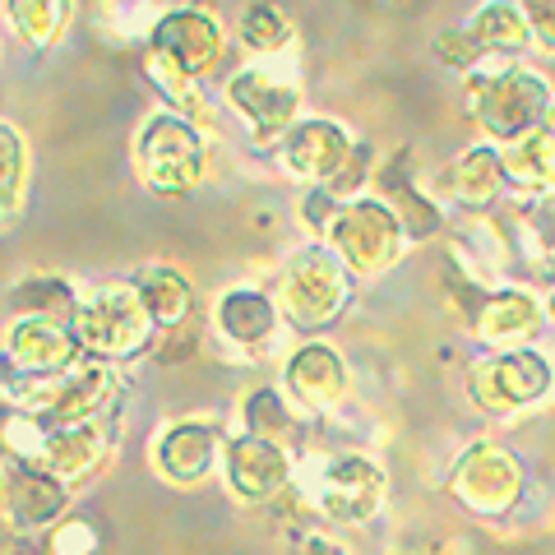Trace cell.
Instances as JSON below:
<instances>
[{"mask_svg":"<svg viewBox=\"0 0 555 555\" xmlns=\"http://www.w3.org/2000/svg\"><path fill=\"white\" fill-rule=\"evenodd\" d=\"M222 449H228V436L214 416H177L167 422L149 444L153 473L171 486H199L214 473H222Z\"/></svg>","mask_w":555,"mask_h":555,"instance_id":"cell-16","label":"cell"},{"mask_svg":"<svg viewBox=\"0 0 555 555\" xmlns=\"http://www.w3.org/2000/svg\"><path fill=\"white\" fill-rule=\"evenodd\" d=\"M222 102L228 112L250 130V144L278 149L283 134L306 116L301 112V69L297 56H264V61H241L228 83H222Z\"/></svg>","mask_w":555,"mask_h":555,"instance_id":"cell-4","label":"cell"},{"mask_svg":"<svg viewBox=\"0 0 555 555\" xmlns=\"http://www.w3.org/2000/svg\"><path fill=\"white\" fill-rule=\"evenodd\" d=\"M130 167L149 195L190 199L195 190H204L208 171H214L208 126H199V120H190L181 112L153 107L130 139Z\"/></svg>","mask_w":555,"mask_h":555,"instance_id":"cell-2","label":"cell"},{"mask_svg":"<svg viewBox=\"0 0 555 555\" xmlns=\"http://www.w3.org/2000/svg\"><path fill=\"white\" fill-rule=\"evenodd\" d=\"M283 310H278V297L269 287L255 283H232L218 292L214 301V334L222 347H232L241 357H264L273 352L278 328H283Z\"/></svg>","mask_w":555,"mask_h":555,"instance_id":"cell-19","label":"cell"},{"mask_svg":"<svg viewBox=\"0 0 555 555\" xmlns=\"http://www.w3.org/2000/svg\"><path fill=\"white\" fill-rule=\"evenodd\" d=\"M546 315L555 320V278H551V287H546Z\"/></svg>","mask_w":555,"mask_h":555,"instance_id":"cell-37","label":"cell"},{"mask_svg":"<svg viewBox=\"0 0 555 555\" xmlns=\"http://www.w3.org/2000/svg\"><path fill=\"white\" fill-rule=\"evenodd\" d=\"M463 33L486 61H528V51H537V38L524 10H518V0H481L473 20L463 24Z\"/></svg>","mask_w":555,"mask_h":555,"instance_id":"cell-25","label":"cell"},{"mask_svg":"<svg viewBox=\"0 0 555 555\" xmlns=\"http://www.w3.org/2000/svg\"><path fill=\"white\" fill-rule=\"evenodd\" d=\"M555 83L528 61H486L463 75V116L495 149H514L546 126Z\"/></svg>","mask_w":555,"mask_h":555,"instance_id":"cell-1","label":"cell"},{"mask_svg":"<svg viewBox=\"0 0 555 555\" xmlns=\"http://www.w3.org/2000/svg\"><path fill=\"white\" fill-rule=\"evenodd\" d=\"M551 357H555V352H551Z\"/></svg>","mask_w":555,"mask_h":555,"instance_id":"cell-38","label":"cell"},{"mask_svg":"<svg viewBox=\"0 0 555 555\" xmlns=\"http://www.w3.org/2000/svg\"><path fill=\"white\" fill-rule=\"evenodd\" d=\"M463 320L481 352H518V347H537L551 315L546 297H537L524 283H477L473 301H463Z\"/></svg>","mask_w":555,"mask_h":555,"instance_id":"cell-11","label":"cell"},{"mask_svg":"<svg viewBox=\"0 0 555 555\" xmlns=\"http://www.w3.org/2000/svg\"><path fill=\"white\" fill-rule=\"evenodd\" d=\"M467 398L486 416H524L555 398V357L537 347L518 352H481L467 361Z\"/></svg>","mask_w":555,"mask_h":555,"instance_id":"cell-5","label":"cell"},{"mask_svg":"<svg viewBox=\"0 0 555 555\" xmlns=\"http://www.w3.org/2000/svg\"><path fill=\"white\" fill-rule=\"evenodd\" d=\"M542 139H546V149H551V163H555V107H551L546 126H542Z\"/></svg>","mask_w":555,"mask_h":555,"instance_id":"cell-36","label":"cell"},{"mask_svg":"<svg viewBox=\"0 0 555 555\" xmlns=\"http://www.w3.org/2000/svg\"><path fill=\"white\" fill-rule=\"evenodd\" d=\"M366 149L357 139L352 126H343L338 116H301L297 126L283 134V144L273 149V163L287 181H297L301 190H315V185H334L347 167L357 163V153Z\"/></svg>","mask_w":555,"mask_h":555,"instance_id":"cell-10","label":"cell"},{"mask_svg":"<svg viewBox=\"0 0 555 555\" xmlns=\"http://www.w3.org/2000/svg\"><path fill=\"white\" fill-rule=\"evenodd\" d=\"M518 10H524V20L532 28L537 51L555 56V0H518Z\"/></svg>","mask_w":555,"mask_h":555,"instance_id":"cell-34","label":"cell"},{"mask_svg":"<svg viewBox=\"0 0 555 555\" xmlns=\"http://www.w3.org/2000/svg\"><path fill=\"white\" fill-rule=\"evenodd\" d=\"M144 75H149L153 89H158L167 112H181V116H190V120H199V126L214 130V112H208V98L199 93V79H185L181 69L163 65L158 56H149V51H144Z\"/></svg>","mask_w":555,"mask_h":555,"instance_id":"cell-32","label":"cell"},{"mask_svg":"<svg viewBox=\"0 0 555 555\" xmlns=\"http://www.w3.org/2000/svg\"><path fill=\"white\" fill-rule=\"evenodd\" d=\"M273 297H278L287 328H297L306 338H320L324 328H334L347 315V306L357 297V278L324 241H301L278 264Z\"/></svg>","mask_w":555,"mask_h":555,"instance_id":"cell-3","label":"cell"},{"mask_svg":"<svg viewBox=\"0 0 555 555\" xmlns=\"http://www.w3.org/2000/svg\"><path fill=\"white\" fill-rule=\"evenodd\" d=\"M500 199H509L505 149L477 139L444 167V204H459L463 214H491Z\"/></svg>","mask_w":555,"mask_h":555,"instance_id":"cell-22","label":"cell"},{"mask_svg":"<svg viewBox=\"0 0 555 555\" xmlns=\"http://www.w3.org/2000/svg\"><path fill=\"white\" fill-rule=\"evenodd\" d=\"M47 551L51 555H93L98 551V528L89 518H65L47 532Z\"/></svg>","mask_w":555,"mask_h":555,"instance_id":"cell-33","label":"cell"},{"mask_svg":"<svg viewBox=\"0 0 555 555\" xmlns=\"http://www.w3.org/2000/svg\"><path fill=\"white\" fill-rule=\"evenodd\" d=\"M0 347H5L10 389L47 385V379L75 371L83 361V343L75 334V324H61V320H10Z\"/></svg>","mask_w":555,"mask_h":555,"instance_id":"cell-13","label":"cell"},{"mask_svg":"<svg viewBox=\"0 0 555 555\" xmlns=\"http://www.w3.org/2000/svg\"><path fill=\"white\" fill-rule=\"evenodd\" d=\"M292 481H297V463H292L287 444L246 436V430L228 436V449H222V486H228V495L236 505H269V500L292 491Z\"/></svg>","mask_w":555,"mask_h":555,"instance_id":"cell-15","label":"cell"},{"mask_svg":"<svg viewBox=\"0 0 555 555\" xmlns=\"http://www.w3.org/2000/svg\"><path fill=\"white\" fill-rule=\"evenodd\" d=\"M144 51L158 56L163 65L181 69L185 79L204 83L222 65V56H228V28H222L218 14L204 10V5H171L163 14V24L153 28Z\"/></svg>","mask_w":555,"mask_h":555,"instance_id":"cell-14","label":"cell"},{"mask_svg":"<svg viewBox=\"0 0 555 555\" xmlns=\"http://www.w3.org/2000/svg\"><path fill=\"white\" fill-rule=\"evenodd\" d=\"M283 389L310 416L334 412L352 393V366L328 338H301L283 357Z\"/></svg>","mask_w":555,"mask_h":555,"instance_id":"cell-18","label":"cell"},{"mask_svg":"<svg viewBox=\"0 0 555 555\" xmlns=\"http://www.w3.org/2000/svg\"><path fill=\"white\" fill-rule=\"evenodd\" d=\"M79 301H83V292L75 287V278L51 273V269L20 273L5 287L10 320H61V324H75Z\"/></svg>","mask_w":555,"mask_h":555,"instance_id":"cell-24","label":"cell"},{"mask_svg":"<svg viewBox=\"0 0 555 555\" xmlns=\"http://www.w3.org/2000/svg\"><path fill=\"white\" fill-rule=\"evenodd\" d=\"M297 416H301V408L278 385H255V389H246V398H241V430H246V436H259V440L287 444L297 436Z\"/></svg>","mask_w":555,"mask_h":555,"instance_id":"cell-30","label":"cell"},{"mask_svg":"<svg viewBox=\"0 0 555 555\" xmlns=\"http://www.w3.org/2000/svg\"><path fill=\"white\" fill-rule=\"evenodd\" d=\"M130 287L139 292V301H144L153 324H158V334H181L190 315H195V283L171 259H144L130 273Z\"/></svg>","mask_w":555,"mask_h":555,"instance_id":"cell-23","label":"cell"},{"mask_svg":"<svg viewBox=\"0 0 555 555\" xmlns=\"http://www.w3.org/2000/svg\"><path fill=\"white\" fill-rule=\"evenodd\" d=\"M75 24V0H5V28L28 51H56Z\"/></svg>","mask_w":555,"mask_h":555,"instance_id":"cell-28","label":"cell"},{"mask_svg":"<svg viewBox=\"0 0 555 555\" xmlns=\"http://www.w3.org/2000/svg\"><path fill=\"white\" fill-rule=\"evenodd\" d=\"M524 486H528L524 463L500 440L463 444V454L449 467V495L467 514H481V518H505L524 500Z\"/></svg>","mask_w":555,"mask_h":555,"instance_id":"cell-12","label":"cell"},{"mask_svg":"<svg viewBox=\"0 0 555 555\" xmlns=\"http://www.w3.org/2000/svg\"><path fill=\"white\" fill-rule=\"evenodd\" d=\"M324 246L334 250L347 269H352V278L375 283V278H385L389 269L403 264L412 241H408L403 222H398V214L385 199L379 195H357V199H347L338 208L334 222H328Z\"/></svg>","mask_w":555,"mask_h":555,"instance_id":"cell-8","label":"cell"},{"mask_svg":"<svg viewBox=\"0 0 555 555\" xmlns=\"http://www.w3.org/2000/svg\"><path fill=\"white\" fill-rule=\"evenodd\" d=\"M292 555H347L338 542H328L320 532H301L297 542H292Z\"/></svg>","mask_w":555,"mask_h":555,"instance_id":"cell-35","label":"cell"},{"mask_svg":"<svg viewBox=\"0 0 555 555\" xmlns=\"http://www.w3.org/2000/svg\"><path fill=\"white\" fill-rule=\"evenodd\" d=\"M171 10V0H98L93 24L107 42L120 47H149L153 28L163 24V14Z\"/></svg>","mask_w":555,"mask_h":555,"instance_id":"cell-29","label":"cell"},{"mask_svg":"<svg viewBox=\"0 0 555 555\" xmlns=\"http://www.w3.org/2000/svg\"><path fill=\"white\" fill-rule=\"evenodd\" d=\"M310 509L338 528H361L385 509L389 500V473L361 449H338L310 463L306 473Z\"/></svg>","mask_w":555,"mask_h":555,"instance_id":"cell-7","label":"cell"},{"mask_svg":"<svg viewBox=\"0 0 555 555\" xmlns=\"http://www.w3.org/2000/svg\"><path fill=\"white\" fill-rule=\"evenodd\" d=\"M236 47L246 51L250 61L297 51V24H292V10L283 5V0H250L236 20Z\"/></svg>","mask_w":555,"mask_h":555,"instance_id":"cell-27","label":"cell"},{"mask_svg":"<svg viewBox=\"0 0 555 555\" xmlns=\"http://www.w3.org/2000/svg\"><path fill=\"white\" fill-rule=\"evenodd\" d=\"M0 486H5V518H10V528H20V532H51L56 524H65L69 486L56 473H47L42 463L5 454Z\"/></svg>","mask_w":555,"mask_h":555,"instance_id":"cell-20","label":"cell"},{"mask_svg":"<svg viewBox=\"0 0 555 555\" xmlns=\"http://www.w3.org/2000/svg\"><path fill=\"white\" fill-rule=\"evenodd\" d=\"M509 222L524 255L555 278V185H542L532 195H509Z\"/></svg>","mask_w":555,"mask_h":555,"instance_id":"cell-26","label":"cell"},{"mask_svg":"<svg viewBox=\"0 0 555 555\" xmlns=\"http://www.w3.org/2000/svg\"><path fill=\"white\" fill-rule=\"evenodd\" d=\"M28 171H33L28 139L20 126H14V116H5L0 120V218H5V228H14V218L24 214Z\"/></svg>","mask_w":555,"mask_h":555,"instance_id":"cell-31","label":"cell"},{"mask_svg":"<svg viewBox=\"0 0 555 555\" xmlns=\"http://www.w3.org/2000/svg\"><path fill=\"white\" fill-rule=\"evenodd\" d=\"M75 334L83 343V357L120 366V361H134L149 352L153 338H158V324H153V315L126 278V283H98L83 292Z\"/></svg>","mask_w":555,"mask_h":555,"instance_id":"cell-6","label":"cell"},{"mask_svg":"<svg viewBox=\"0 0 555 555\" xmlns=\"http://www.w3.org/2000/svg\"><path fill=\"white\" fill-rule=\"evenodd\" d=\"M116 403H120V371L93 357H83L75 371L47 379V385L10 389V408L28 412L42 430L98 422V416H112Z\"/></svg>","mask_w":555,"mask_h":555,"instance_id":"cell-9","label":"cell"},{"mask_svg":"<svg viewBox=\"0 0 555 555\" xmlns=\"http://www.w3.org/2000/svg\"><path fill=\"white\" fill-rule=\"evenodd\" d=\"M112 449H116V412L112 416H98V422L42 430L33 463H42L47 473H56L65 486H75L83 477L102 473V463L112 459Z\"/></svg>","mask_w":555,"mask_h":555,"instance_id":"cell-21","label":"cell"},{"mask_svg":"<svg viewBox=\"0 0 555 555\" xmlns=\"http://www.w3.org/2000/svg\"><path fill=\"white\" fill-rule=\"evenodd\" d=\"M371 195L385 199L398 222H403L408 241H430L449 228V214H444V199L430 195L426 181H422V167H416V149L403 144L393 149L389 158L375 163V181H371Z\"/></svg>","mask_w":555,"mask_h":555,"instance_id":"cell-17","label":"cell"}]
</instances>
